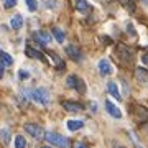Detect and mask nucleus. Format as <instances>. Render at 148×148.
Instances as JSON below:
<instances>
[{
  "label": "nucleus",
  "instance_id": "nucleus-26",
  "mask_svg": "<svg viewBox=\"0 0 148 148\" xmlns=\"http://www.w3.org/2000/svg\"><path fill=\"white\" fill-rule=\"evenodd\" d=\"M18 77H20L21 81H23V79H28V77H30V73H28V71H25V69H20V73H18Z\"/></svg>",
  "mask_w": 148,
  "mask_h": 148
},
{
  "label": "nucleus",
  "instance_id": "nucleus-17",
  "mask_svg": "<svg viewBox=\"0 0 148 148\" xmlns=\"http://www.w3.org/2000/svg\"><path fill=\"white\" fill-rule=\"evenodd\" d=\"M74 7H76V10H79V12H87L90 8L87 0H74Z\"/></svg>",
  "mask_w": 148,
  "mask_h": 148
},
{
  "label": "nucleus",
  "instance_id": "nucleus-19",
  "mask_svg": "<svg viewBox=\"0 0 148 148\" xmlns=\"http://www.w3.org/2000/svg\"><path fill=\"white\" fill-rule=\"evenodd\" d=\"M0 138H2V142L8 145L10 143V132H8V128H2L0 130Z\"/></svg>",
  "mask_w": 148,
  "mask_h": 148
},
{
  "label": "nucleus",
  "instance_id": "nucleus-5",
  "mask_svg": "<svg viewBox=\"0 0 148 148\" xmlns=\"http://www.w3.org/2000/svg\"><path fill=\"white\" fill-rule=\"evenodd\" d=\"M66 54H68L69 58L73 59V61H77V63H81V61L84 59V56H82V51H81L79 48L76 46V45H69V46H66Z\"/></svg>",
  "mask_w": 148,
  "mask_h": 148
},
{
  "label": "nucleus",
  "instance_id": "nucleus-16",
  "mask_svg": "<svg viewBox=\"0 0 148 148\" xmlns=\"http://www.w3.org/2000/svg\"><path fill=\"white\" fill-rule=\"evenodd\" d=\"M68 128L71 130V132H76V130H81V128L84 127V120H76V119H73V120H68Z\"/></svg>",
  "mask_w": 148,
  "mask_h": 148
},
{
  "label": "nucleus",
  "instance_id": "nucleus-12",
  "mask_svg": "<svg viewBox=\"0 0 148 148\" xmlns=\"http://www.w3.org/2000/svg\"><path fill=\"white\" fill-rule=\"evenodd\" d=\"M107 89H109V92H110L112 97H115L117 101H120V99H122L120 90H119V86H117V82H114V81H109V82H107Z\"/></svg>",
  "mask_w": 148,
  "mask_h": 148
},
{
  "label": "nucleus",
  "instance_id": "nucleus-22",
  "mask_svg": "<svg viewBox=\"0 0 148 148\" xmlns=\"http://www.w3.org/2000/svg\"><path fill=\"white\" fill-rule=\"evenodd\" d=\"M15 147H16V148H25V147H27V140L21 137V135H16V138H15Z\"/></svg>",
  "mask_w": 148,
  "mask_h": 148
},
{
  "label": "nucleus",
  "instance_id": "nucleus-4",
  "mask_svg": "<svg viewBox=\"0 0 148 148\" xmlns=\"http://www.w3.org/2000/svg\"><path fill=\"white\" fill-rule=\"evenodd\" d=\"M25 132L28 133V135H32V138H35V140H45V130H43L41 125H38V123H27L25 125Z\"/></svg>",
  "mask_w": 148,
  "mask_h": 148
},
{
  "label": "nucleus",
  "instance_id": "nucleus-11",
  "mask_svg": "<svg viewBox=\"0 0 148 148\" xmlns=\"http://www.w3.org/2000/svg\"><path fill=\"white\" fill-rule=\"evenodd\" d=\"M135 77H137L138 82L148 86V71L145 68H137V71H135Z\"/></svg>",
  "mask_w": 148,
  "mask_h": 148
},
{
  "label": "nucleus",
  "instance_id": "nucleus-27",
  "mask_svg": "<svg viewBox=\"0 0 148 148\" xmlns=\"http://www.w3.org/2000/svg\"><path fill=\"white\" fill-rule=\"evenodd\" d=\"M16 5V0H3V7L5 8H12Z\"/></svg>",
  "mask_w": 148,
  "mask_h": 148
},
{
  "label": "nucleus",
  "instance_id": "nucleus-30",
  "mask_svg": "<svg viewBox=\"0 0 148 148\" xmlns=\"http://www.w3.org/2000/svg\"><path fill=\"white\" fill-rule=\"evenodd\" d=\"M143 132H145V133H147V135H148V123H145V122H143Z\"/></svg>",
  "mask_w": 148,
  "mask_h": 148
},
{
  "label": "nucleus",
  "instance_id": "nucleus-1",
  "mask_svg": "<svg viewBox=\"0 0 148 148\" xmlns=\"http://www.w3.org/2000/svg\"><path fill=\"white\" fill-rule=\"evenodd\" d=\"M32 99L35 102H38V104H41V106H49V101H51L49 92H48V89H45V87L33 89L32 90Z\"/></svg>",
  "mask_w": 148,
  "mask_h": 148
},
{
  "label": "nucleus",
  "instance_id": "nucleus-18",
  "mask_svg": "<svg viewBox=\"0 0 148 148\" xmlns=\"http://www.w3.org/2000/svg\"><path fill=\"white\" fill-rule=\"evenodd\" d=\"M51 33H53V36L56 38V41H58V43H64V33L61 32L59 28H53Z\"/></svg>",
  "mask_w": 148,
  "mask_h": 148
},
{
  "label": "nucleus",
  "instance_id": "nucleus-8",
  "mask_svg": "<svg viewBox=\"0 0 148 148\" xmlns=\"http://www.w3.org/2000/svg\"><path fill=\"white\" fill-rule=\"evenodd\" d=\"M117 53H119V58H120L122 61H125V63H130V61H132V51H130L125 45H119V46H117Z\"/></svg>",
  "mask_w": 148,
  "mask_h": 148
},
{
  "label": "nucleus",
  "instance_id": "nucleus-23",
  "mask_svg": "<svg viewBox=\"0 0 148 148\" xmlns=\"http://www.w3.org/2000/svg\"><path fill=\"white\" fill-rule=\"evenodd\" d=\"M27 7H28V10H30V12H36L38 2H36V0H27Z\"/></svg>",
  "mask_w": 148,
  "mask_h": 148
},
{
  "label": "nucleus",
  "instance_id": "nucleus-9",
  "mask_svg": "<svg viewBox=\"0 0 148 148\" xmlns=\"http://www.w3.org/2000/svg\"><path fill=\"white\" fill-rule=\"evenodd\" d=\"M33 38L36 40L41 46H46L48 43H49V40H51V35H49V32H46V30H41V32H36L35 35H33Z\"/></svg>",
  "mask_w": 148,
  "mask_h": 148
},
{
  "label": "nucleus",
  "instance_id": "nucleus-14",
  "mask_svg": "<svg viewBox=\"0 0 148 148\" xmlns=\"http://www.w3.org/2000/svg\"><path fill=\"white\" fill-rule=\"evenodd\" d=\"M10 27H12V30H20L23 27V16L20 13H16V15H13L10 18Z\"/></svg>",
  "mask_w": 148,
  "mask_h": 148
},
{
  "label": "nucleus",
  "instance_id": "nucleus-24",
  "mask_svg": "<svg viewBox=\"0 0 148 148\" xmlns=\"http://www.w3.org/2000/svg\"><path fill=\"white\" fill-rule=\"evenodd\" d=\"M49 56L53 58V61H54V63H56V66H58L59 69H61V68H63V66H64V63H63V61H61V59H59V56H58V54H56V53H51V54H49Z\"/></svg>",
  "mask_w": 148,
  "mask_h": 148
},
{
  "label": "nucleus",
  "instance_id": "nucleus-2",
  "mask_svg": "<svg viewBox=\"0 0 148 148\" xmlns=\"http://www.w3.org/2000/svg\"><path fill=\"white\" fill-rule=\"evenodd\" d=\"M45 140H46L49 145L53 147H69V140L64 135H59V133H53V132H48L45 135Z\"/></svg>",
  "mask_w": 148,
  "mask_h": 148
},
{
  "label": "nucleus",
  "instance_id": "nucleus-13",
  "mask_svg": "<svg viewBox=\"0 0 148 148\" xmlns=\"http://www.w3.org/2000/svg\"><path fill=\"white\" fill-rule=\"evenodd\" d=\"M63 109H66V110L69 112H79L82 110V106L81 104H77V102H71V101H63Z\"/></svg>",
  "mask_w": 148,
  "mask_h": 148
},
{
  "label": "nucleus",
  "instance_id": "nucleus-28",
  "mask_svg": "<svg viewBox=\"0 0 148 148\" xmlns=\"http://www.w3.org/2000/svg\"><path fill=\"white\" fill-rule=\"evenodd\" d=\"M3 66H7V64L3 63V61H2V59H0V77H2V76H3Z\"/></svg>",
  "mask_w": 148,
  "mask_h": 148
},
{
  "label": "nucleus",
  "instance_id": "nucleus-25",
  "mask_svg": "<svg viewBox=\"0 0 148 148\" xmlns=\"http://www.w3.org/2000/svg\"><path fill=\"white\" fill-rule=\"evenodd\" d=\"M127 33L130 36H137V32H135V27H133L132 23H127Z\"/></svg>",
  "mask_w": 148,
  "mask_h": 148
},
{
  "label": "nucleus",
  "instance_id": "nucleus-7",
  "mask_svg": "<svg viewBox=\"0 0 148 148\" xmlns=\"http://www.w3.org/2000/svg\"><path fill=\"white\" fill-rule=\"evenodd\" d=\"M97 69H99V73H101L102 76H110V74L114 73V68H112V64H110L109 59H101L99 64H97Z\"/></svg>",
  "mask_w": 148,
  "mask_h": 148
},
{
  "label": "nucleus",
  "instance_id": "nucleus-21",
  "mask_svg": "<svg viewBox=\"0 0 148 148\" xmlns=\"http://www.w3.org/2000/svg\"><path fill=\"white\" fill-rule=\"evenodd\" d=\"M119 3H122V5L125 7L127 10H130V12L135 10V3H133V0H119Z\"/></svg>",
  "mask_w": 148,
  "mask_h": 148
},
{
  "label": "nucleus",
  "instance_id": "nucleus-10",
  "mask_svg": "<svg viewBox=\"0 0 148 148\" xmlns=\"http://www.w3.org/2000/svg\"><path fill=\"white\" fill-rule=\"evenodd\" d=\"M106 110H107V114H109V115H112L114 119H122L120 109H119L115 104H112L110 101H107V102H106Z\"/></svg>",
  "mask_w": 148,
  "mask_h": 148
},
{
  "label": "nucleus",
  "instance_id": "nucleus-20",
  "mask_svg": "<svg viewBox=\"0 0 148 148\" xmlns=\"http://www.w3.org/2000/svg\"><path fill=\"white\" fill-rule=\"evenodd\" d=\"M0 59H2L7 66H12V64H13V58H12L8 53H5V51H2V53H0Z\"/></svg>",
  "mask_w": 148,
  "mask_h": 148
},
{
  "label": "nucleus",
  "instance_id": "nucleus-29",
  "mask_svg": "<svg viewBox=\"0 0 148 148\" xmlns=\"http://www.w3.org/2000/svg\"><path fill=\"white\" fill-rule=\"evenodd\" d=\"M142 63H143V64H148V51L142 56Z\"/></svg>",
  "mask_w": 148,
  "mask_h": 148
},
{
  "label": "nucleus",
  "instance_id": "nucleus-15",
  "mask_svg": "<svg viewBox=\"0 0 148 148\" xmlns=\"http://www.w3.org/2000/svg\"><path fill=\"white\" fill-rule=\"evenodd\" d=\"M25 53H27V56H30V58H33V59H41V61H46L45 56H43L38 49H35V48H32V46L25 48Z\"/></svg>",
  "mask_w": 148,
  "mask_h": 148
},
{
  "label": "nucleus",
  "instance_id": "nucleus-3",
  "mask_svg": "<svg viewBox=\"0 0 148 148\" xmlns=\"http://www.w3.org/2000/svg\"><path fill=\"white\" fill-rule=\"evenodd\" d=\"M66 82H68V86L73 90L79 92V94H86V82L81 79L79 76H76V74H69L68 79H66Z\"/></svg>",
  "mask_w": 148,
  "mask_h": 148
},
{
  "label": "nucleus",
  "instance_id": "nucleus-6",
  "mask_svg": "<svg viewBox=\"0 0 148 148\" xmlns=\"http://www.w3.org/2000/svg\"><path fill=\"white\" fill-rule=\"evenodd\" d=\"M133 119L138 122V123H143V122L148 120V109L143 106H135L133 109Z\"/></svg>",
  "mask_w": 148,
  "mask_h": 148
}]
</instances>
